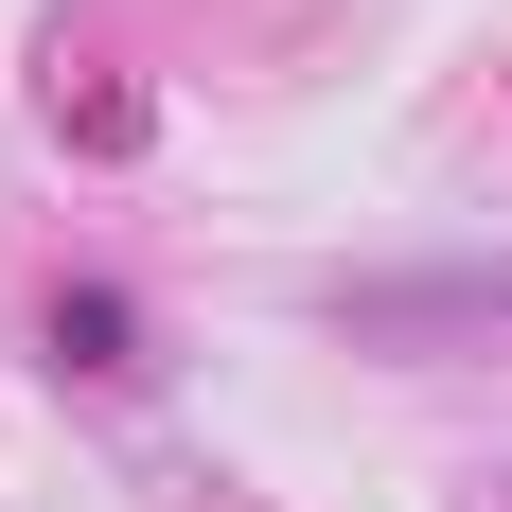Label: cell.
Wrapping results in <instances>:
<instances>
[{"label":"cell","mask_w":512,"mask_h":512,"mask_svg":"<svg viewBox=\"0 0 512 512\" xmlns=\"http://www.w3.org/2000/svg\"><path fill=\"white\" fill-rule=\"evenodd\" d=\"M53 354H71V371H124V301L71 283V301H53Z\"/></svg>","instance_id":"1"}]
</instances>
